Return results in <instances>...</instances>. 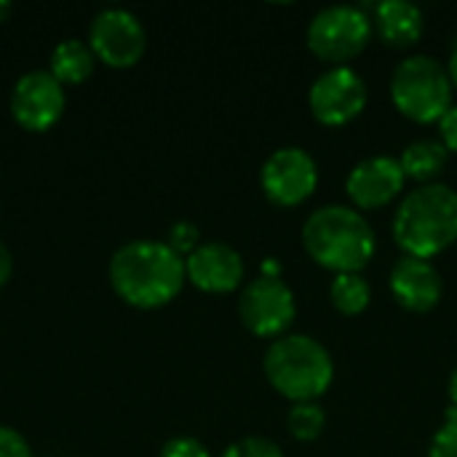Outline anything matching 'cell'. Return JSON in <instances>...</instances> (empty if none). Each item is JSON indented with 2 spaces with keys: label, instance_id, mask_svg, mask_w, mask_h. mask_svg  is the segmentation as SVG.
<instances>
[{
  "label": "cell",
  "instance_id": "1",
  "mask_svg": "<svg viewBox=\"0 0 457 457\" xmlns=\"http://www.w3.org/2000/svg\"><path fill=\"white\" fill-rule=\"evenodd\" d=\"M110 287L131 308L155 311L169 305L185 287V260L166 244L137 238L110 257Z\"/></svg>",
  "mask_w": 457,
  "mask_h": 457
},
{
  "label": "cell",
  "instance_id": "2",
  "mask_svg": "<svg viewBox=\"0 0 457 457\" xmlns=\"http://www.w3.org/2000/svg\"><path fill=\"white\" fill-rule=\"evenodd\" d=\"M303 246L313 262L337 273H361L375 257V230L367 217L343 204L316 209L303 225Z\"/></svg>",
  "mask_w": 457,
  "mask_h": 457
},
{
  "label": "cell",
  "instance_id": "3",
  "mask_svg": "<svg viewBox=\"0 0 457 457\" xmlns=\"http://www.w3.org/2000/svg\"><path fill=\"white\" fill-rule=\"evenodd\" d=\"M394 238L407 257L431 260L457 241V193L445 182L407 193L394 214Z\"/></svg>",
  "mask_w": 457,
  "mask_h": 457
},
{
  "label": "cell",
  "instance_id": "4",
  "mask_svg": "<svg viewBox=\"0 0 457 457\" xmlns=\"http://www.w3.org/2000/svg\"><path fill=\"white\" fill-rule=\"evenodd\" d=\"M262 372L276 394L300 404L316 402L329 391L335 380V361L316 337L284 335L265 351Z\"/></svg>",
  "mask_w": 457,
  "mask_h": 457
},
{
  "label": "cell",
  "instance_id": "5",
  "mask_svg": "<svg viewBox=\"0 0 457 457\" xmlns=\"http://www.w3.org/2000/svg\"><path fill=\"white\" fill-rule=\"evenodd\" d=\"M453 91L447 67L428 54L407 56L391 75L394 107L415 123H439L453 107Z\"/></svg>",
  "mask_w": 457,
  "mask_h": 457
},
{
  "label": "cell",
  "instance_id": "6",
  "mask_svg": "<svg viewBox=\"0 0 457 457\" xmlns=\"http://www.w3.org/2000/svg\"><path fill=\"white\" fill-rule=\"evenodd\" d=\"M372 37V19L356 5H329L321 8L305 32L308 48L327 64L345 67L356 59Z\"/></svg>",
  "mask_w": 457,
  "mask_h": 457
},
{
  "label": "cell",
  "instance_id": "7",
  "mask_svg": "<svg viewBox=\"0 0 457 457\" xmlns=\"http://www.w3.org/2000/svg\"><path fill=\"white\" fill-rule=\"evenodd\" d=\"M238 319L254 337L278 340L297 319L295 292L276 276H257L238 297Z\"/></svg>",
  "mask_w": 457,
  "mask_h": 457
},
{
  "label": "cell",
  "instance_id": "8",
  "mask_svg": "<svg viewBox=\"0 0 457 457\" xmlns=\"http://www.w3.org/2000/svg\"><path fill=\"white\" fill-rule=\"evenodd\" d=\"M88 46L96 62L126 70L134 67L147 51V32L137 13L120 5L102 8L88 27Z\"/></svg>",
  "mask_w": 457,
  "mask_h": 457
},
{
  "label": "cell",
  "instance_id": "9",
  "mask_svg": "<svg viewBox=\"0 0 457 457\" xmlns=\"http://www.w3.org/2000/svg\"><path fill=\"white\" fill-rule=\"evenodd\" d=\"M260 187L276 206H300L319 187L316 158L303 147H278L260 169Z\"/></svg>",
  "mask_w": 457,
  "mask_h": 457
},
{
  "label": "cell",
  "instance_id": "10",
  "mask_svg": "<svg viewBox=\"0 0 457 457\" xmlns=\"http://www.w3.org/2000/svg\"><path fill=\"white\" fill-rule=\"evenodd\" d=\"M308 107L321 126H345L364 112L367 83L353 67H329L313 80L308 91Z\"/></svg>",
  "mask_w": 457,
  "mask_h": 457
},
{
  "label": "cell",
  "instance_id": "11",
  "mask_svg": "<svg viewBox=\"0 0 457 457\" xmlns=\"http://www.w3.org/2000/svg\"><path fill=\"white\" fill-rule=\"evenodd\" d=\"M11 115L27 131H46L51 129L67 104L64 86L48 70H29L24 72L11 88Z\"/></svg>",
  "mask_w": 457,
  "mask_h": 457
},
{
  "label": "cell",
  "instance_id": "12",
  "mask_svg": "<svg viewBox=\"0 0 457 457\" xmlns=\"http://www.w3.org/2000/svg\"><path fill=\"white\" fill-rule=\"evenodd\" d=\"M404 185H407V174L399 158L372 155L351 169L345 179V193L353 209H383L402 195Z\"/></svg>",
  "mask_w": 457,
  "mask_h": 457
},
{
  "label": "cell",
  "instance_id": "13",
  "mask_svg": "<svg viewBox=\"0 0 457 457\" xmlns=\"http://www.w3.org/2000/svg\"><path fill=\"white\" fill-rule=\"evenodd\" d=\"M246 262L230 244L209 241L201 244L190 257H185L187 281L206 295H228L244 284Z\"/></svg>",
  "mask_w": 457,
  "mask_h": 457
},
{
  "label": "cell",
  "instance_id": "14",
  "mask_svg": "<svg viewBox=\"0 0 457 457\" xmlns=\"http://www.w3.org/2000/svg\"><path fill=\"white\" fill-rule=\"evenodd\" d=\"M388 287L394 292V300L412 313L434 311L442 303V292H445L442 276L434 268V262L407 254L396 260V265L391 268Z\"/></svg>",
  "mask_w": 457,
  "mask_h": 457
},
{
  "label": "cell",
  "instance_id": "15",
  "mask_svg": "<svg viewBox=\"0 0 457 457\" xmlns=\"http://www.w3.org/2000/svg\"><path fill=\"white\" fill-rule=\"evenodd\" d=\"M423 11L415 3L407 0H383L375 5L372 13V29L378 37L391 48H410L423 37Z\"/></svg>",
  "mask_w": 457,
  "mask_h": 457
},
{
  "label": "cell",
  "instance_id": "16",
  "mask_svg": "<svg viewBox=\"0 0 457 457\" xmlns=\"http://www.w3.org/2000/svg\"><path fill=\"white\" fill-rule=\"evenodd\" d=\"M96 67V56L88 46V40L80 37H64L54 46L48 59V72L62 83H83Z\"/></svg>",
  "mask_w": 457,
  "mask_h": 457
},
{
  "label": "cell",
  "instance_id": "17",
  "mask_svg": "<svg viewBox=\"0 0 457 457\" xmlns=\"http://www.w3.org/2000/svg\"><path fill=\"white\" fill-rule=\"evenodd\" d=\"M450 158V150L439 139H415L404 147L399 163L407 174V179H415L420 185L436 182V177L445 171Z\"/></svg>",
  "mask_w": 457,
  "mask_h": 457
},
{
  "label": "cell",
  "instance_id": "18",
  "mask_svg": "<svg viewBox=\"0 0 457 457\" xmlns=\"http://www.w3.org/2000/svg\"><path fill=\"white\" fill-rule=\"evenodd\" d=\"M329 300L337 313L359 316L370 308L372 287L361 273H337L329 284Z\"/></svg>",
  "mask_w": 457,
  "mask_h": 457
},
{
  "label": "cell",
  "instance_id": "19",
  "mask_svg": "<svg viewBox=\"0 0 457 457\" xmlns=\"http://www.w3.org/2000/svg\"><path fill=\"white\" fill-rule=\"evenodd\" d=\"M327 426V412L321 410L319 402H300L292 404L287 412V428L297 442H313L324 434Z\"/></svg>",
  "mask_w": 457,
  "mask_h": 457
},
{
  "label": "cell",
  "instance_id": "20",
  "mask_svg": "<svg viewBox=\"0 0 457 457\" xmlns=\"http://www.w3.org/2000/svg\"><path fill=\"white\" fill-rule=\"evenodd\" d=\"M222 457H284L281 447L265 436H244L238 442H233Z\"/></svg>",
  "mask_w": 457,
  "mask_h": 457
},
{
  "label": "cell",
  "instance_id": "21",
  "mask_svg": "<svg viewBox=\"0 0 457 457\" xmlns=\"http://www.w3.org/2000/svg\"><path fill=\"white\" fill-rule=\"evenodd\" d=\"M166 244L185 260V257H190L198 246H201V230L193 225V222H187V220H182V222H174L171 225V230H169V238H166Z\"/></svg>",
  "mask_w": 457,
  "mask_h": 457
},
{
  "label": "cell",
  "instance_id": "22",
  "mask_svg": "<svg viewBox=\"0 0 457 457\" xmlns=\"http://www.w3.org/2000/svg\"><path fill=\"white\" fill-rule=\"evenodd\" d=\"M428 457H457V412L450 410L447 423L434 434Z\"/></svg>",
  "mask_w": 457,
  "mask_h": 457
},
{
  "label": "cell",
  "instance_id": "23",
  "mask_svg": "<svg viewBox=\"0 0 457 457\" xmlns=\"http://www.w3.org/2000/svg\"><path fill=\"white\" fill-rule=\"evenodd\" d=\"M161 457H212L204 442L193 439V436H174L163 445Z\"/></svg>",
  "mask_w": 457,
  "mask_h": 457
},
{
  "label": "cell",
  "instance_id": "24",
  "mask_svg": "<svg viewBox=\"0 0 457 457\" xmlns=\"http://www.w3.org/2000/svg\"><path fill=\"white\" fill-rule=\"evenodd\" d=\"M0 457H32V450L19 431L0 426Z\"/></svg>",
  "mask_w": 457,
  "mask_h": 457
},
{
  "label": "cell",
  "instance_id": "25",
  "mask_svg": "<svg viewBox=\"0 0 457 457\" xmlns=\"http://www.w3.org/2000/svg\"><path fill=\"white\" fill-rule=\"evenodd\" d=\"M439 142H442L450 153H457V104H453V107L439 118Z\"/></svg>",
  "mask_w": 457,
  "mask_h": 457
},
{
  "label": "cell",
  "instance_id": "26",
  "mask_svg": "<svg viewBox=\"0 0 457 457\" xmlns=\"http://www.w3.org/2000/svg\"><path fill=\"white\" fill-rule=\"evenodd\" d=\"M11 273H13V257H11L8 246L0 241V287H3V284H8Z\"/></svg>",
  "mask_w": 457,
  "mask_h": 457
},
{
  "label": "cell",
  "instance_id": "27",
  "mask_svg": "<svg viewBox=\"0 0 457 457\" xmlns=\"http://www.w3.org/2000/svg\"><path fill=\"white\" fill-rule=\"evenodd\" d=\"M450 402H453V410L457 412V367L453 370V375H450Z\"/></svg>",
  "mask_w": 457,
  "mask_h": 457
},
{
  "label": "cell",
  "instance_id": "28",
  "mask_svg": "<svg viewBox=\"0 0 457 457\" xmlns=\"http://www.w3.org/2000/svg\"><path fill=\"white\" fill-rule=\"evenodd\" d=\"M447 72H450V80H453V88H457V46L450 56V64H447Z\"/></svg>",
  "mask_w": 457,
  "mask_h": 457
},
{
  "label": "cell",
  "instance_id": "29",
  "mask_svg": "<svg viewBox=\"0 0 457 457\" xmlns=\"http://www.w3.org/2000/svg\"><path fill=\"white\" fill-rule=\"evenodd\" d=\"M11 11H13V5L8 0H0V21H5L11 16Z\"/></svg>",
  "mask_w": 457,
  "mask_h": 457
}]
</instances>
